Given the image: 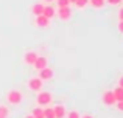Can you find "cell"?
<instances>
[{
    "label": "cell",
    "instance_id": "obj_1",
    "mask_svg": "<svg viewBox=\"0 0 123 118\" xmlns=\"http://www.w3.org/2000/svg\"><path fill=\"white\" fill-rule=\"evenodd\" d=\"M51 101H53V95H51L50 92H42V90H39L37 98H36L37 106L47 107V106H50V104H51Z\"/></svg>",
    "mask_w": 123,
    "mask_h": 118
},
{
    "label": "cell",
    "instance_id": "obj_2",
    "mask_svg": "<svg viewBox=\"0 0 123 118\" xmlns=\"http://www.w3.org/2000/svg\"><path fill=\"white\" fill-rule=\"evenodd\" d=\"M22 100H24V95H22L20 90H9L8 93H6V101H8L9 104H19L22 103Z\"/></svg>",
    "mask_w": 123,
    "mask_h": 118
},
{
    "label": "cell",
    "instance_id": "obj_3",
    "mask_svg": "<svg viewBox=\"0 0 123 118\" xmlns=\"http://www.w3.org/2000/svg\"><path fill=\"white\" fill-rule=\"evenodd\" d=\"M42 84H44V81L37 76V78H31L30 81H28V89L33 92H39L42 89Z\"/></svg>",
    "mask_w": 123,
    "mask_h": 118
},
{
    "label": "cell",
    "instance_id": "obj_4",
    "mask_svg": "<svg viewBox=\"0 0 123 118\" xmlns=\"http://www.w3.org/2000/svg\"><path fill=\"white\" fill-rule=\"evenodd\" d=\"M55 14H56L61 20H69V19L72 17V9H70V6H66V8H58V11L55 12Z\"/></svg>",
    "mask_w": 123,
    "mask_h": 118
},
{
    "label": "cell",
    "instance_id": "obj_5",
    "mask_svg": "<svg viewBox=\"0 0 123 118\" xmlns=\"http://www.w3.org/2000/svg\"><path fill=\"white\" fill-rule=\"evenodd\" d=\"M101 100H103V104H105V106H114V104L117 103V101H115V98H114L112 90H106L105 93H103Z\"/></svg>",
    "mask_w": 123,
    "mask_h": 118
},
{
    "label": "cell",
    "instance_id": "obj_6",
    "mask_svg": "<svg viewBox=\"0 0 123 118\" xmlns=\"http://www.w3.org/2000/svg\"><path fill=\"white\" fill-rule=\"evenodd\" d=\"M53 68H50V67H44L42 70H39V78L42 79V81H50L51 78H53Z\"/></svg>",
    "mask_w": 123,
    "mask_h": 118
},
{
    "label": "cell",
    "instance_id": "obj_7",
    "mask_svg": "<svg viewBox=\"0 0 123 118\" xmlns=\"http://www.w3.org/2000/svg\"><path fill=\"white\" fill-rule=\"evenodd\" d=\"M37 56H39V55H37L36 51L30 50V51H27V53L24 55V62L27 64V65H33V64H34V61L37 59Z\"/></svg>",
    "mask_w": 123,
    "mask_h": 118
},
{
    "label": "cell",
    "instance_id": "obj_8",
    "mask_svg": "<svg viewBox=\"0 0 123 118\" xmlns=\"http://www.w3.org/2000/svg\"><path fill=\"white\" fill-rule=\"evenodd\" d=\"M53 112H55V118H66V106H62V104H58V106L53 107Z\"/></svg>",
    "mask_w": 123,
    "mask_h": 118
},
{
    "label": "cell",
    "instance_id": "obj_9",
    "mask_svg": "<svg viewBox=\"0 0 123 118\" xmlns=\"http://www.w3.org/2000/svg\"><path fill=\"white\" fill-rule=\"evenodd\" d=\"M55 8L50 5H44V9H42V16H45L47 19H53L55 17Z\"/></svg>",
    "mask_w": 123,
    "mask_h": 118
},
{
    "label": "cell",
    "instance_id": "obj_10",
    "mask_svg": "<svg viewBox=\"0 0 123 118\" xmlns=\"http://www.w3.org/2000/svg\"><path fill=\"white\" fill-rule=\"evenodd\" d=\"M36 25L37 27H41V28H45V27H48L50 25V19H47L45 16H36Z\"/></svg>",
    "mask_w": 123,
    "mask_h": 118
},
{
    "label": "cell",
    "instance_id": "obj_11",
    "mask_svg": "<svg viewBox=\"0 0 123 118\" xmlns=\"http://www.w3.org/2000/svg\"><path fill=\"white\" fill-rule=\"evenodd\" d=\"M34 68L36 70H42L44 67H47V58H44V56H37V59L34 61Z\"/></svg>",
    "mask_w": 123,
    "mask_h": 118
},
{
    "label": "cell",
    "instance_id": "obj_12",
    "mask_svg": "<svg viewBox=\"0 0 123 118\" xmlns=\"http://www.w3.org/2000/svg\"><path fill=\"white\" fill-rule=\"evenodd\" d=\"M112 93H114V98H115L117 103H118V101H123V89L122 87H118V85H117V87L112 90Z\"/></svg>",
    "mask_w": 123,
    "mask_h": 118
},
{
    "label": "cell",
    "instance_id": "obj_13",
    "mask_svg": "<svg viewBox=\"0 0 123 118\" xmlns=\"http://www.w3.org/2000/svg\"><path fill=\"white\" fill-rule=\"evenodd\" d=\"M42 9H44V3H34V5L31 6V12H33L34 16H41Z\"/></svg>",
    "mask_w": 123,
    "mask_h": 118
},
{
    "label": "cell",
    "instance_id": "obj_14",
    "mask_svg": "<svg viewBox=\"0 0 123 118\" xmlns=\"http://www.w3.org/2000/svg\"><path fill=\"white\" fill-rule=\"evenodd\" d=\"M31 115L34 118H44V109H42V107H34V109L31 110Z\"/></svg>",
    "mask_w": 123,
    "mask_h": 118
},
{
    "label": "cell",
    "instance_id": "obj_15",
    "mask_svg": "<svg viewBox=\"0 0 123 118\" xmlns=\"http://www.w3.org/2000/svg\"><path fill=\"white\" fill-rule=\"evenodd\" d=\"M44 118H55V112L53 107H44Z\"/></svg>",
    "mask_w": 123,
    "mask_h": 118
},
{
    "label": "cell",
    "instance_id": "obj_16",
    "mask_svg": "<svg viewBox=\"0 0 123 118\" xmlns=\"http://www.w3.org/2000/svg\"><path fill=\"white\" fill-rule=\"evenodd\" d=\"M105 2L106 0H89V3L93 8H103V6H105Z\"/></svg>",
    "mask_w": 123,
    "mask_h": 118
},
{
    "label": "cell",
    "instance_id": "obj_17",
    "mask_svg": "<svg viewBox=\"0 0 123 118\" xmlns=\"http://www.w3.org/2000/svg\"><path fill=\"white\" fill-rule=\"evenodd\" d=\"M9 115V110L6 106H0V118H8Z\"/></svg>",
    "mask_w": 123,
    "mask_h": 118
},
{
    "label": "cell",
    "instance_id": "obj_18",
    "mask_svg": "<svg viewBox=\"0 0 123 118\" xmlns=\"http://www.w3.org/2000/svg\"><path fill=\"white\" fill-rule=\"evenodd\" d=\"M58 5V8H66V6H70V2L69 0H55Z\"/></svg>",
    "mask_w": 123,
    "mask_h": 118
},
{
    "label": "cell",
    "instance_id": "obj_19",
    "mask_svg": "<svg viewBox=\"0 0 123 118\" xmlns=\"http://www.w3.org/2000/svg\"><path fill=\"white\" fill-rule=\"evenodd\" d=\"M87 3H89V0H76L75 2V6L80 9H83L84 6H87Z\"/></svg>",
    "mask_w": 123,
    "mask_h": 118
},
{
    "label": "cell",
    "instance_id": "obj_20",
    "mask_svg": "<svg viewBox=\"0 0 123 118\" xmlns=\"http://www.w3.org/2000/svg\"><path fill=\"white\" fill-rule=\"evenodd\" d=\"M66 117H67V118H80L81 115H80L78 110H70V112L66 113Z\"/></svg>",
    "mask_w": 123,
    "mask_h": 118
},
{
    "label": "cell",
    "instance_id": "obj_21",
    "mask_svg": "<svg viewBox=\"0 0 123 118\" xmlns=\"http://www.w3.org/2000/svg\"><path fill=\"white\" fill-rule=\"evenodd\" d=\"M117 16H118V20H123V6H120V9H118Z\"/></svg>",
    "mask_w": 123,
    "mask_h": 118
},
{
    "label": "cell",
    "instance_id": "obj_22",
    "mask_svg": "<svg viewBox=\"0 0 123 118\" xmlns=\"http://www.w3.org/2000/svg\"><path fill=\"white\" fill-rule=\"evenodd\" d=\"M117 30L123 34V20H118V25H117Z\"/></svg>",
    "mask_w": 123,
    "mask_h": 118
},
{
    "label": "cell",
    "instance_id": "obj_23",
    "mask_svg": "<svg viewBox=\"0 0 123 118\" xmlns=\"http://www.w3.org/2000/svg\"><path fill=\"white\" fill-rule=\"evenodd\" d=\"M108 3L109 5H120L122 0H108Z\"/></svg>",
    "mask_w": 123,
    "mask_h": 118
},
{
    "label": "cell",
    "instance_id": "obj_24",
    "mask_svg": "<svg viewBox=\"0 0 123 118\" xmlns=\"http://www.w3.org/2000/svg\"><path fill=\"white\" fill-rule=\"evenodd\" d=\"M117 104V109L120 110V112H123V101H118V103H115Z\"/></svg>",
    "mask_w": 123,
    "mask_h": 118
},
{
    "label": "cell",
    "instance_id": "obj_25",
    "mask_svg": "<svg viewBox=\"0 0 123 118\" xmlns=\"http://www.w3.org/2000/svg\"><path fill=\"white\" fill-rule=\"evenodd\" d=\"M118 87H122V89H123V75L120 76V78H118Z\"/></svg>",
    "mask_w": 123,
    "mask_h": 118
},
{
    "label": "cell",
    "instance_id": "obj_26",
    "mask_svg": "<svg viewBox=\"0 0 123 118\" xmlns=\"http://www.w3.org/2000/svg\"><path fill=\"white\" fill-rule=\"evenodd\" d=\"M80 118H93V117L89 115V113H86V115H83V117H80Z\"/></svg>",
    "mask_w": 123,
    "mask_h": 118
},
{
    "label": "cell",
    "instance_id": "obj_27",
    "mask_svg": "<svg viewBox=\"0 0 123 118\" xmlns=\"http://www.w3.org/2000/svg\"><path fill=\"white\" fill-rule=\"evenodd\" d=\"M44 2L47 3V5H50V3H51V2H55V0H44Z\"/></svg>",
    "mask_w": 123,
    "mask_h": 118
},
{
    "label": "cell",
    "instance_id": "obj_28",
    "mask_svg": "<svg viewBox=\"0 0 123 118\" xmlns=\"http://www.w3.org/2000/svg\"><path fill=\"white\" fill-rule=\"evenodd\" d=\"M25 118H34V117H33V115H31V113H30V115H27Z\"/></svg>",
    "mask_w": 123,
    "mask_h": 118
},
{
    "label": "cell",
    "instance_id": "obj_29",
    "mask_svg": "<svg viewBox=\"0 0 123 118\" xmlns=\"http://www.w3.org/2000/svg\"><path fill=\"white\" fill-rule=\"evenodd\" d=\"M69 2H70V3H75V2H76V0H69Z\"/></svg>",
    "mask_w": 123,
    "mask_h": 118
},
{
    "label": "cell",
    "instance_id": "obj_30",
    "mask_svg": "<svg viewBox=\"0 0 123 118\" xmlns=\"http://www.w3.org/2000/svg\"><path fill=\"white\" fill-rule=\"evenodd\" d=\"M122 2H123V0H122Z\"/></svg>",
    "mask_w": 123,
    "mask_h": 118
}]
</instances>
